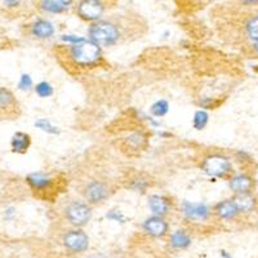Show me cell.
<instances>
[{"label": "cell", "instance_id": "22", "mask_svg": "<svg viewBox=\"0 0 258 258\" xmlns=\"http://www.w3.org/2000/svg\"><path fill=\"white\" fill-rule=\"evenodd\" d=\"M34 125H35L36 128L41 129L43 132L50 133V135H59V133H61V131H59L58 126H56L54 124L50 123L48 119H39L38 121H35V124H34Z\"/></svg>", "mask_w": 258, "mask_h": 258}, {"label": "cell", "instance_id": "12", "mask_svg": "<svg viewBox=\"0 0 258 258\" xmlns=\"http://www.w3.org/2000/svg\"><path fill=\"white\" fill-rule=\"evenodd\" d=\"M214 213L217 214L221 220H234L240 212H239L238 207L235 204L234 198H231V199H226L216 204Z\"/></svg>", "mask_w": 258, "mask_h": 258}, {"label": "cell", "instance_id": "16", "mask_svg": "<svg viewBox=\"0 0 258 258\" xmlns=\"http://www.w3.org/2000/svg\"><path fill=\"white\" fill-rule=\"evenodd\" d=\"M18 103L16 97L9 89L0 87V110L2 111H15L17 110Z\"/></svg>", "mask_w": 258, "mask_h": 258}, {"label": "cell", "instance_id": "26", "mask_svg": "<svg viewBox=\"0 0 258 258\" xmlns=\"http://www.w3.org/2000/svg\"><path fill=\"white\" fill-rule=\"evenodd\" d=\"M31 87H32V79L30 78V75L24 74V75L21 77L20 83H18V88H20L21 91H29Z\"/></svg>", "mask_w": 258, "mask_h": 258}, {"label": "cell", "instance_id": "21", "mask_svg": "<svg viewBox=\"0 0 258 258\" xmlns=\"http://www.w3.org/2000/svg\"><path fill=\"white\" fill-rule=\"evenodd\" d=\"M208 121H209L208 112L204 111V110H199V111H197L195 112V115H194L192 125L197 131H202V129L206 128Z\"/></svg>", "mask_w": 258, "mask_h": 258}, {"label": "cell", "instance_id": "18", "mask_svg": "<svg viewBox=\"0 0 258 258\" xmlns=\"http://www.w3.org/2000/svg\"><path fill=\"white\" fill-rule=\"evenodd\" d=\"M170 245L177 249H185L191 244V238L187 232L182 231V230H177V231L170 234Z\"/></svg>", "mask_w": 258, "mask_h": 258}, {"label": "cell", "instance_id": "24", "mask_svg": "<svg viewBox=\"0 0 258 258\" xmlns=\"http://www.w3.org/2000/svg\"><path fill=\"white\" fill-rule=\"evenodd\" d=\"M35 92L39 97L41 98H48L53 94V87L48 82H40L39 84H36Z\"/></svg>", "mask_w": 258, "mask_h": 258}, {"label": "cell", "instance_id": "27", "mask_svg": "<svg viewBox=\"0 0 258 258\" xmlns=\"http://www.w3.org/2000/svg\"><path fill=\"white\" fill-rule=\"evenodd\" d=\"M64 41H68V43H71V45H75V44H79L82 41H84V38H80V36H75V35H63L62 36Z\"/></svg>", "mask_w": 258, "mask_h": 258}, {"label": "cell", "instance_id": "29", "mask_svg": "<svg viewBox=\"0 0 258 258\" xmlns=\"http://www.w3.org/2000/svg\"><path fill=\"white\" fill-rule=\"evenodd\" d=\"M221 257L222 258H232L229 253L226 252V250H221Z\"/></svg>", "mask_w": 258, "mask_h": 258}, {"label": "cell", "instance_id": "5", "mask_svg": "<svg viewBox=\"0 0 258 258\" xmlns=\"http://www.w3.org/2000/svg\"><path fill=\"white\" fill-rule=\"evenodd\" d=\"M77 13L82 20L98 22L105 13V4L98 0H83L77 6Z\"/></svg>", "mask_w": 258, "mask_h": 258}, {"label": "cell", "instance_id": "14", "mask_svg": "<svg viewBox=\"0 0 258 258\" xmlns=\"http://www.w3.org/2000/svg\"><path fill=\"white\" fill-rule=\"evenodd\" d=\"M31 34L38 39H48L54 34V26L50 21L38 20L32 24Z\"/></svg>", "mask_w": 258, "mask_h": 258}, {"label": "cell", "instance_id": "3", "mask_svg": "<svg viewBox=\"0 0 258 258\" xmlns=\"http://www.w3.org/2000/svg\"><path fill=\"white\" fill-rule=\"evenodd\" d=\"M202 170L209 177H218V178H225L227 174L231 173V161L227 156L221 155V154H212L203 159Z\"/></svg>", "mask_w": 258, "mask_h": 258}, {"label": "cell", "instance_id": "15", "mask_svg": "<svg viewBox=\"0 0 258 258\" xmlns=\"http://www.w3.org/2000/svg\"><path fill=\"white\" fill-rule=\"evenodd\" d=\"M30 145H31V137L24 132H16L12 137V141H11L12 151L17 154L26 153Z\"/></svg>", "mask_w": 258, "mask_h": 258}, {"label": "cell", "instance_id": "30", "mask_svg": "<svg viewBox=\"0 0 258 258\" xmlns=\"http://www.w3.org/2000/svg\"><path fill=\"white\" fill-rule=\"evenodd\" d=\"M4 4H11V6H17L18 2H4Z\"/></svg>", "mask_w": 258, "mask_h": 258}, {"label": "cell", "instance_id": "8", "mask_svg": "<svg viewBox=\"0 0 258 258\" xmlns=\"http://www.w3.org/2000/svg\"><path fill=\"white\" fill-rule=\"evenodd\" d=\"M84 194L89 203L97 204V203H101L107 199V197H109V187L103 182L93 181L88 183V186L85 187Z\"/></svg>", "mask_w": 258, "mask_h": 258}, {"label": "cell", "instance_id": "10", "mask_svg": "<svg viewBox=\"0 0 258 258\" xmlns=\"http://www.w3.org/2000/svg\"><path fill=\"white\" fill-rule=\"evenodd\" d=\"M26 181L34 190L41 191V192H45L47 190H50L53 183H54V178H52L48 174L43 173V172H36V173L29 174Z\"/></svg>", "mask_w": 258, "mask_h": 258}, {"label": "cell", "instance_id": "25", "mask_svg": "<svg viewBox=\"0 0 258 258\" xmlns=\"http://www.w3.org/2000/svg\"><path fill=\"white\" fill-rule=\"evenodd\" d=\"M126 140H128V145L133 146L136 150L141 149L142 145L146 142V138H145L141 133H133V135L129 136Z\"/></svg>", "mask_w": 258, "mask_h": 258}, {"label": "cell", "instance_id": "7", "mask_svg": "<svg viewBox=\"0 0 258 258\" xmlns=\"http://www.w3.org/2000/svg\"><path fill=\"white\" fill-rule=\"evenodd\" d=\"M182 212L188 220L204 221L211 216V208L204 203H190L183 202Z\"/></svg>", "mask_w": 258, "mask_h": 258}, {"label": "cell", "instance_id": "32", "mask_svg": "<svg viewBox=\"0 0 258 258\" xmlns=\"http://www.w3.org/2000/svg\"><path fill=\"white\" fill-rule=\"evenodd\" d=\"M254 49H255V52L258 53V43H255V44H254Z\"/></svg>", "mask_w": 258, "mask_h": 258}, {"label": "cell", "instance_id": "31", "mask_svg": "<svg viewBox=\"0 0 258 258\" xmlns=\"http://www.w3.org/2000/svg\"><path fill=\"white\" fill-rule=\"evenodd\" d=\"M244 4H258V2H244Z\"/></svg>", "mask_w": 258, "mask_h": 258}, {"label": "cell", "instance_id": "20", "mask_svg": "<svg viewBox=\"0 0 258 258\" xmlns=\"http://www.w3.org/2000/svg\"><path fill=\"white\" fill-rule=\"evenodd\" d=\"M168 111H169V103L165 100L156 101V102L153 103V106L150 107L151 115H154V116L156 117L164 116V115L168 114Z\"/></svg>", "mask_w": 258, "mask_h": 258}, {"label": "cell", "instance_id": "13", "mask_svg": "<svg viewBox=\"0 0 258 258\" xmlns=\"http://www.w3.org/2000/svg\"><path fill=\"white\" fill-rule=\"evenodd\" d=\"M149 207L154 213V216L163 217L169 212L170 204L167 198L160 197V195H151L149 198Z\"/></svg>", "mask_w": 258, "mask_h": 258}, {"label": "cell", "instance_id": "9", "mask_svg": "<svg viewBox=\"0 0 258 258\" xmlns=\"http://www.w3.org/2000/svg\"><path fill=\"white\" fill-rule=\"evenodd\" d=\"M168 229H169V226H168L167 221L158 216L149 217L144 222V230L154 238H163L168 232Z\"/></svg>", "mask_w": 258, "mask_h": 258}, {"label": "cell", "instance_id": "17", "mask_svg": "<svg viewBox=\"0 0 258 258\" xmlns=\"http://www.w3.org/2000/svg\"><path fill=\"white\" fill-rule=\"evenodd\" d=\"M71 6V2L66 0H44L40 3V8L48 13H62L68 11Z\"/></svg>", "mask_w": 258, "mask_h": 258}, {"label": "cell", "instance_id": "1", "mask_svg": "<svg viewBox=\"0 0 258 258\" xmlns=\"http://www.w3.org/2000/svg\"><path fill=\"white\" fill-rule=\"evenodd\" d=\"M69 56H70L71 61L78 66L88 68V66L96 64L102 58V49L98 44L85 39L79 44L71 45L69 49Z\"/></svg>", "mask_w": 258, "mask_h": 258}, {"label": "cell", "instance_id": "11", "mask_svg": "<svg viewBox=\"0 0 258 258\" xmlns=\"http://www.w3.org/2000/svg\"><path fill=\"white\" fill-rule=\"evenodd\" d=\"M229 185L230 188L236 195H245V194H249L252 191L254 181L248 174H238V176H234L230 179Z\"/></svg>", "mask_w": 258, "mask_h": 258}, {"label": "cell", "instance_id": "4", "mask_svg": "<svg viewBox=\"0 0 258 258\" xmlns=\"http://www.w3.org/2000/svg\"><path fill=\"white\" fill-rule=\"evenodd\" d=\"M64 216L69 220V222L73 223L74 226L82 227V226L87 225L91 220L92 209L85 203L74 202L64 209Z\"/></svg>", "mask_w": 258, "mask_h": 258}, {"label": "cell", "instance_id": "19", "mask_svg": "<svg viewBox=\"0 0 258 258\" xmlns=\"http://www.w3.org/2000/svg\"><path fill=\"white\" fill-rule=\"evenodd\" d=\"M234 202L240 213H249L255 207L254 198L250 197L249 194H245V195H235Z\"/></svg>", "mask_w": 258, "mask_h": 258}, {"label": "cell", "instance_id": "28", "mask_svg": "<svg viewBox=\"0 0 258 258\" xmlns=\"http://www.w3.org/2000/svg\"><path fill=\"white\" fill-rule=\"evenodd\" d=\"M106 217L110 218V220L116 221V222H124V220H125L123 214H121V212H117V211H111L110 213H107Z\"/></svg>", "mask_w": 258, "mask_h": 258}, {"label": "cell", "instance_id": "6", "mask_svg": "<svg viewBox=\"0 0 258 258\" xmlns=\"http://www.w3.org/2000/svg\"><path fill=\"white\" fill-rule=\"evenodd\" d=\"M63 245L74 253H82L88 249L89 238L83 230H71L63 235Z\"/></svg>", "mask_w": 258, "mask_h": 258}, {"label": "cell", "instance_id": "2", "mask_svg": "<svg viewBox=\"0 0 258 258\" xmlns=\"http://www.w3.org/2000/svg\"><path fill=\"white\" fill-rule=\"evenodd\" d=\"M88 35L89 40L100 47H110L119 40L120 30L111 21H98L89 26Z\"/></svg>", "mask_w": 258, "mask_h": 258}, {"label": "cell", "instance_id": "23", "mask_svg": "<svg viewBox=\"0 0 258 258\" xmlns=\"http://www.w3.org/2000/svg\"><path fill=\"white\" fill-rule=\"evenodd\" d=\"M246 32H248V36L250 39L258 43V16L250 18L248 22H246Z\"/></svg>", "mask_w": 258, "mask_h": 258}]
</instances>
